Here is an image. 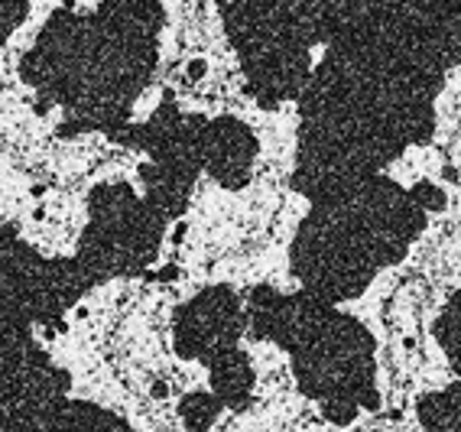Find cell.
Masks as SVG:
<instances>
[{
  "instance_id": "cell-1",
  "label": "cell",
  "mask_w": 461,
  "mask_h": 432,
  "mask_svg": "<svg viewBox=\"0 0 461 432\" xmlns=\"http://www.w3.org/2000/svg\"><path fill=\"white\" fill-rule=\"evenodd\" d=\"M42 432H127V429L107 410L88 407V403H72V407L52 410L42 419Z\"/></svg>"
}]
</instances>
